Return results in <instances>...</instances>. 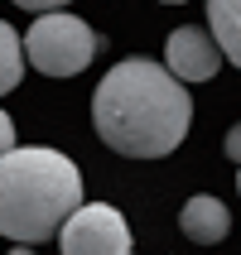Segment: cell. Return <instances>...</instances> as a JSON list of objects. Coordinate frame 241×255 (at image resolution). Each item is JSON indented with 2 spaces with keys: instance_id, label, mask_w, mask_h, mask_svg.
Listing matches in <instances>:
<instances>
[{
  "instance_id": "obj_1",
  "label": "cell",
  "mask_w": 241,
  "mask_h": 255,
  "mask_svg": "<svg viewBox=\"0 0 241 255\" xmlns=\"http://www.w3.org/2000/svg\"><path fill=\"white\" fill-rule=\"evenodd\" d=\"M92 126L101 144L126 159H164L193 126V97L164 63L126 58L92 92Z\"/></svg>"
},
{
  "instance_id": "obj_2",
  "label": "cell",
  "mask_w": 241,
  "mask_h": 255,
  "mask_svg": "<svg viewBox=\"0 0 241 255\" xmlns=\"http://www.w3.org/2000/svg\"><path fill=\"white\" fill-rule=\"evenodd\" d=\"M82 202V173L68 154L39 144H10L0 154V236L14 246L53 241Z\"/></svg>"
},
{
  "instance_id": "obj_3",
  "label": "cell",
  "mask_w": 241,
  "mask_h": 255,
  "mask_svg": "<svg viewBox=\"0 0 241 255\" xmlns=\"http://www.w3.org/2000/svg\"><path fill=\"white\" fill-rule=\"evenodd\" d=\"M101 48H106V39L68 10H43L24 34V63L48 77H77Z\"/></svg>"
},
{
  "instance_id": "obj_4",
  "label": "cell",
  "mask_w": 241,
  "mask_h": 255,
  "mask_svg": "<svg viewBox=\"0 0 241 255\" xmlns=\"http://www.w3.org/2000/svg\"><path fill=\"white\" fill-rule=\"evenodd\" d=\"M58 246L68 255H126L130 251V227L126 217L106 202H77L68 222L58 227Z\"/></svg>"
},
{
  "instance_id": "obj_5",
  "label": "cell",
  "mask_w": 241,
  "mask_h": 255,
  "mask_svg": "<svg viewBox=\"0 0 241 255\" xmlns=\"http://www.w3.org/2000/svg\"><path fill=\"white\" fill-rule=\"evenodd\" d=\"M164 68L179 77V82H213L217 68H222V43L208 34V29H174L169 43H164Z\"/></svg>"
},
{
  "instance_id": "obj_6",
  "label": "cell",
  "mask_w": 241,
  "mask_h": 255,
  "mask_svg": "<svg viewBox=\"0 0 241 255\" xmlns=\"http://www.w3.org/2000/svg\"><path fill=\"white\" fill-rule=\"evenodd\" d=\"M179 227H184V236L193 246H217V241H227V231H232V212L213 198V193H198V198L184 202Z\"/></svg>"
},
{
  "instance_id": "obj_7",
  "label": "cell",
  "mask_w": 241,
  "mask_h": 255,
  "mask_svg": "<svg viewBox=\"0 0 241 255\" xmlns=\"http://www.w3.org/2000/svg\"><path fill=\"white\" fill-rule=\"evenodd\" d=\"M208 29L222 43V58L241 68V0H208Z\"/></svg>"
},
{
  "instance_id": "obj_8",
  "label": "cell",
  "mask_w": 241,
  "mask_h": 255,
  "mask_svg": "<svg viewBox=\"0 0 241 255\" xmlns=\"http://www.w3.org/2000/svg\"><path fill=\"white\" fill-rule=\"evenodd\" d=\"M19 72H24V43L5 19H0V97L19 87Z\"/></svg>"
},
{
  "instance_id": "obj_9",
  "label": "cell",
  "mask_w": 241,
  "mask_h": 255,
  "mask_svg": "<svg viewBox=\"0 0 241 255\" xmlns=\"http://www.w3.org/2000/svg\"><path fill=\"white\" fill-rule=\"evenodd\" d=\"M222 149H227V159H232V164H241V121H237V126L227 130V140H222Z\"/></svg>"
},
{
  "instance_id": "obj_10",
  "label": "cell",
  "mask_w": 241,
  "mask_h": 255,
  "mask_svg": "<svg viewBox=\"0 0 241 255\" xmlns=\"http://www.w3.org/2000/svg\"><path fill=\"white\" fill-rule=\"evenodd\" d=\"M19 10H34V14H43V10H63L68 0H14Z\"/></svg>"
},
{
  "instance_id": "obj_11",
  "label": "cell",
  "mask_w": 241,
  "mask_h": 255,
  "mask_svg": "<svg viewBox=\"0 0 241 255\" xmlns=\"http://www.w3.org/2000/svg\"><path fill=\"white\" fill-rule=\"evenodd\" d=\"M10 144H14V126H10V116L0 111V154H5Z\"/></svg>"
},
{
  "instance_id": "obj_12",
  "label": "cell",
  "mask_w": 241,
  "mask_h": 255,
  "mask_svg": "<svg viewBox=\"0 0 241 255\" xmlns=\"http://www.w3.org/2000/svg\"><path fill=\"white\" fill-rule=\"evenodd\" d=\"M164 5H184V0H164Z\"/></svg>"
},
{
  "instance_id": "obj_13",
  "label": "cell",
  "mask_w": 241,
  "mask_h": 255,
  "mask_svg": "<svg viewBox=\"0 0 241 255\" xmlns=\"http://www.w3.org/2000/svg\"><path fill=\"white\" fill-rule=\"evenodd\" d=\"M237 193H241V173H237Z\"/></svg>"
}]
</instances>
